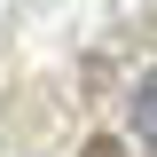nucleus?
<instances>
[{"instance_id": "nucleus-1", "label": "nucleus", "mask_w": 157, "mask_h": 157, "mask_svg": "<svg viewBox=\"0 0 157 157\" xmlns=\"http://www.w3.org/2000/svg\"><path fill=\"white\" fill-rule=\"evenodd\" d=\"M134 126H141V134L157 141V71H149V78L134 86Z\"/></svg>"}, {"instance_id": "nucleus-2", "label": "nucleus", "mask_w": 157, "mask_h": 157, "mask_svg": "<svg viewBox=\"0 0 157 157\" xmlns=\"http://www.w3.org/2000/svg\"><path fill=\"white\" fill-rule=\"evenodd\" d=\"M78 157H126V141H110V134H94V141H86Z\"/></svg>"}]
</instances>
